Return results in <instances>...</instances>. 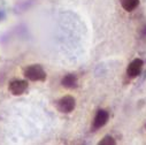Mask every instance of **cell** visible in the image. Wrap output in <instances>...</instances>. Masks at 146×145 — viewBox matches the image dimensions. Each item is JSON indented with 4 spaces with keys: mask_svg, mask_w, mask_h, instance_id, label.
Masks as SVG:
<instances>
[{
    "mask_svg": "<svg viewBox=\"0 0 146 145\" xmlns=\"http://www.w3.org/2000/svg\"><path fill=\"white\" fill-rule=\"evenodd\" d=\"M24 76L32 82H44L46 80V72L39 65H31L24 68Z\"/></svg>",
    "mask_w": 146,
    "mask_h": 145,
    "instance_id": "6da1fadb",
    "label": "cell"
},
{
    "mask_svg": "<svg viewBox=\"0 0 146 145\" xmlns=\"http://www.w3.org/2000/svg\"><path fill=\"white\" fill-rule=\"evenodd\" d=\"M143 35H144V36H146V27H145V28H144V30H143Z\"/></svg>",
    "mask_w": 146,
    "mask_h": 145,
    "instance_id": "9c48e42d",
    "label": "cell"
},
{
    "mask_svg": "<svg viewBox=\"0 0 146 145\" xmlns=\"http://www.w3.org/2000/svg\"><path fill=\"white\" fill-rule=\"evenodd\" d=\"M120 3L124 11L133 12L139 5V0H120Z\"/></svg>",
    "mask_w": 146,
    "mask_h": 145,
    "instance_id": "52a82bcc",
    "label": "cell"
},
{
    "mask_svg": "<svg viewBox=\"0 0 146 145\" xmlns=\"http://www.w3.org/2000/svg\"><path fill=\"white\" fill-rule=\"evenodd\" d=\"M143 67H144V61L141 59H135L132 60L128 68H127V75L129 78H136L140 75V72L143 70Z\"/></svg>",
    "mask_w": 146,
    "mask_h": 145,
    "instance_id": "3957f363",
    "label": "cell"
},
{
    "mask_svg": "<svg viewBox=\"0 0 146 145\" xmlns=\"http://www.w3.org/2000/svg\"><path fill=\"white\" fill-rule=\"evenodd\" d=\"M8 89H9V91H11L12 94H14V96H21V94H23L27 91V89H28V82L24 81V80H19V78L13 80L9 83Z\"/></svg>",
    "mask_w": 146,
    "mask_h": 145,
    "instance_id": "277c9868",
    "label": "cell"
},
{
    "mask_svg": "<svg viewBox=\"0 0 146 145\" xmlns=\"http://www.w3.org/2000/svg\"><path fill=\"white\" fill-rule=\"evenodd\" d=\"M75 107H76V100H75L74 97H71V96H64V97L60 98L56 101L58 111L61 112V113H64V114L71 113L75 110Z\"/></svg>",
    "mask_w": 146,
    "mask_h": 145,
    "instance_id": "7a4b0ae2",
    "label": "cell"
},
{
    "mask_svg": "<svg viewBox=\"0 0 146 145\" xmlns=\"http://www.w3.org/2000/svg\"><path fill=\"white\" fill-rule=\"evenodd\" d=\"M61 84L66 89H76L78 85L77 76L74 74H68L61 80Z\"/></svg>",
    "mask_w": 146,
    "mask_h": 145,
    "instance_id": "8992f818",
    "label": "cell"
},
{
    "mask_svg": "<svg viewBox=\"0 0 146 145\" xmlns=\"http://www.w3.org/2000/svg\"><path fill=\"white\" fill-rule=\"evenodd\" d=\"M109 120V113L105 110H99L94 116L93 120V124H92V129L93 130H98L100 128H102Z\"/></svg>",
    "mask_w": 146,
    "mask_h": 145,
    "instance_id": "5b68a950",
    "label": "cell"
},
{
    "mask_svg": "<svg viewBox=\"0 0 146 145\" xmlns=\"http://www.w3.org/2000/svg\"><path fill=\"white\" fill-rule=\"evenodd\" d=\"M116 142L115 139L112 137V136H105L100 142H99V145H115Z\"/></svg>",
    "mask_w": 146,
    "mask_h": 145,
    "instance_id": "ba28073f",
    "label": "cell"
}]
</instances>
